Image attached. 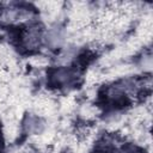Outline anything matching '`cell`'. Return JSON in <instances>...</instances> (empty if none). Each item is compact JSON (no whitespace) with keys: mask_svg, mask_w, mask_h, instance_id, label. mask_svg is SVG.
Here are the masks:
<instances>
[{"mask_svg":"<svg viewBox=\"0 0 153 153\" xmlns=\"http://www.w3.org/2000/svg\"><path fill=\"white\" fill-rule=\"evenodd\" d=\"M25 128L29 133H39L43 128V124L39 120H37L36 117L29 116L25 121Z\"/></svg>","mask_w":153,"mask_h":153,"instance_id":"6da1fadb","label":"cell"},{"mask_svg":"<svg viewBox=\"0 0 153 153\" xmlns=\"http://www.w3.org/2000/svg\"><path fill=\"white\" fill-rule=\"evenodd\" d=\"M48 42L53 47L59 45L62 42V37H61L60 32H57V31H50L49 35H48Z\"/></svg>","mask_w":153,"mask_h":153,"instance_id":"3957f363","label":"cell"},{"mask_svg":"<svg viewBox=\"0 0 153 153\" xmlns=\"http://www.w3.org/2000/svg\"><path fill=\"white\" fill-rule=\"evenodd\" d=\"M0 143H1V140H0Z\"/></svg>","mask_w":153,"mask_h":153,"instance_id":"5b68a950","label":"cell"},{"mask_svg":"<svg viewBox=\"0 0 153 153\" xmlns=\"http://www.w3.org/2000/svg\"><path fill=\"white\" fill-rule=\"evenodd\" d=\"M123 153H135V152H133V151H126V152H123Z\"/></svg>","mask_w":153,"mask_h":153,"instance_id":"277c9868","label":"cell"},{"mask_svg":"<svg viewBox=\"0 0 153 153\" xmlns=\"http://www.w3.org/2000/svg\"><path fill=\"white\" fill-rule=\"evenodd\" d=\"M71 79H72L71 71L65 69V68H61V69L56 71L55 74H54V80L59 84H67V82L71 81Z\"/></svg>","mask_w":153,"mask_h":153,"instance_id":"7a4b0ae2","label":"cell"}]
</instances>
